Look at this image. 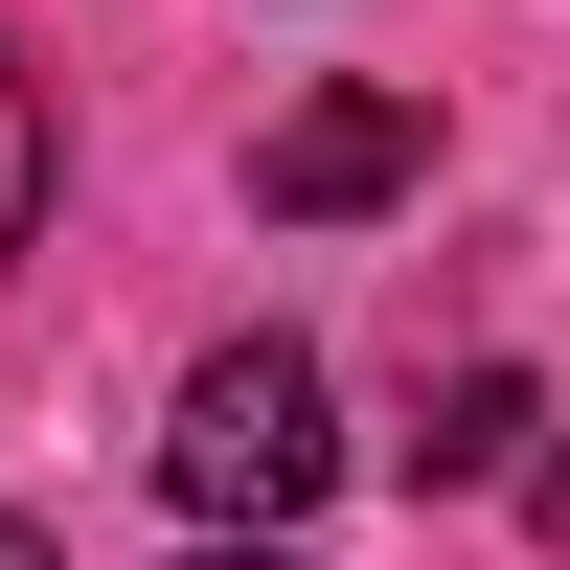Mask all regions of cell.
I'll list each match as a JSON object with an SVG mask.
<instances>
[{"instance_id":"cell-6","label":"cell","mask_w":570,"mask_h":570,"mask_svg":"<svg viewBox=\"0 0 570 570\" xmlns=\"http://www.w3.org/2000/svg\"><path fill=\"white\" fill-rule=\"evenodd\" d=\"M206 570H297V548H206Z\"/></svg>"},{"instance_id":"cell-1","label":"cell","mask_w":570,"mask_h":570,"mask_svg":"<svg viewBox=\"0 0 570 570\" xmlns=\"http://www.w3.org/2000/svg\"><path fill=\"white\" fill-rule=\"evenodd\" d=\"M183 525L206 548H274L320 480H343V411H320V343H206L183 365V434H160Z\"/></svg>"},{"instance_id":"cell-4","label":"cell","mask_w":570,"mask_h":570,"mask_svg":"<svg viewBox=\"0 0 570 570\" xmlns=\"http://www.w3.org/2000/svg\"><path fill=\"white\" fill-rule=\"evenodd\" d=\"M46 228V91H23V46H0V252Z\"/></svg>"},{"instance_id":"cell-3","label":"cell","mask_w":570,"mask_h":570,"mask_svg":"<svg viewBox=\"0 0 570 570\" xmlns=\"http://www.w3.org/2000/svg\"><path fill=\"white\" fill-rule=\"evenodd\" d=\"M502 456H525V365H456V389L411 411V480L456 502V480H502Z\"/></svg>"},{"instance_id":"cell-2","label":"cell","mask_w":570,"mask_h":570,"mask_svg":"<svg viewBox=\"0 0 570 570\" xmlns=\"http://www.w3.org/2000/svg\"><path fill=\"white\" fill-rule=\"evenodd\" d=\"M411 160H434V115H411V91H297V115L252 137V206H297V228H343V206H389Z\"/></svg>"},{"instance_id":"cell-5","label":"cell","mask_w":570,"mask_h":570,"mask_svg":"<svg viewBox=\"0 0 570 570\" xmlns=\"http://www.w3.org/2000/svg\"><path fill=\"white\" fill-rule=\"evenodd\" d=\"M525 525H548V548H570V456H525Z\"/></svg>"},{"instance_id":"cell-7","label":"cell","mask_w":570,"mask_h":570,"mask_svg":"<svg viewBox=\"0 0 570 570\" xmlns=\"http://www.w3.org/2000/svg\"><path fill=\"white\" fill-rule=\"evenodd\" d=\"M0 570H46V548H23V525H0Z\"/></svg>"}]
</instances>
